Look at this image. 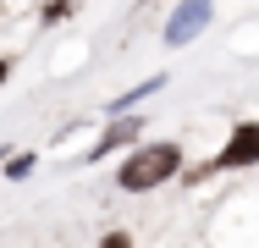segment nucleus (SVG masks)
<instances>
[{
  "label": "nucleus",
  "mask_w": 259,
  "mask_h": 248,
  "mask_svg": "<svg viewBox=\"0 0 259 248\" xmlns=\"http://www.w3.org/2000/svg\"><path fill=\"white\" fill-rule=\"evenodd\" d=\"M6 72H11V66H6V61H0V83H6Z\"/></svg>",
  "instance_id": "6"
},
{
  "label": "nucleus",
  "mask_w": 259,
  "mask_h": 248,
  "mask_svg": "<svg viewBox=\"0 0 259 248\" xmlns=\"http://www.w3.org/2000/svg\"><path fill=\"white\" fill-rule=\"evenodd\" d=\"M133 138H138V121H121V127H110V133H105V144L94 149V154H89V160H100V154H110V149H121V144H133Z\"/></svg>",
  "instance_id": "4"
},
{
  "label": "nucleus",
  "mask_w": 259,
  "mask_h": 248,
  "mask_svg": "<svg viewBox=\"0 0 259 248\" xmlns=\"http://www.w3.org/2000/svg\"><path fill=\"white\" fill-rule=\"evenodd\" d=\"M204 17H209V6H204V0H188V6L177 11V22L165 28V39H171V45H182V39H193V33L204 28Z\"/></svg>",
  "instance_id": "3"
},
{
  "label": "nucleus",
  "mask_w": 259,
  "mask_h": 248,
  "mask_svg": "<svg viewBox=\"0 0 259 248\" xmlns=\"http://www.w3.org/2000/svg\"><path fill=\"white\" fill-rule=\"evenodd\" d=\"M177 166H182V149L177 144H149V149H138V154L116 171V182H121L127 193H149V188H160L165 177H177Z\"/></svg>",
  "instance_id": "1"
},
{
  "label": "nucleus",
  "mask_w": 259,
  "mask_h": 248,
  "mask_svg": "<svg viewBox=\"0 0 259 248\" xmlns=\"http://www.w3.org/2000/svg\"><path fill=\"white\" fill-rule=\"evenodd\" d=\"M254 160H259V121H243V127L226 138V149H221V160H215V166L237 171V166H254Z\"/></svg>",
  "instance_id": "2"
},
{
  "label": "nucleus",
  "mask_w": 259,
  "mask_h": 248,
  "mask_svg": "<svg viewBox=\"0 0 259 248\" xmlns=\"http://www.w3.org/2000/svg\"><path fill=\"white\" fill-rule=\"evenodd\" d=\"M105 248H133V237H121V232H110V237H105Z\"/></svg>",
  "instance_id": "5"
}]
</instances>
